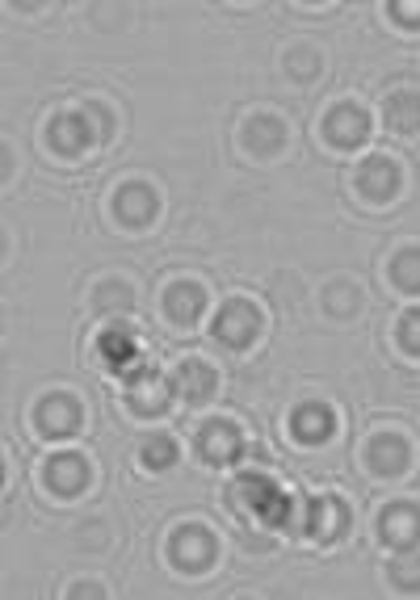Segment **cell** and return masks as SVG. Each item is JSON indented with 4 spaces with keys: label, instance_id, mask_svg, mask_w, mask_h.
<instances>
[{
    "label": "cell",
    "instance_id": "1",
    "mask_svg": "<svg viewBox=\"0 0 420 600\" xmlns=\"http://www.w3.org/2000/svg\"><path fill=\"white\" fill-rule=\"evenodd\" d=\"M231 499L252 513V517H261L265 525H277V529H294V513H298V504H294L273 478L265 475H240L235 478V487H231Z\"/></svg>",
    "mask_w": 420,
    "mask_h": 600
},
{
    "label": "cell",
    "instance_id": "2",
    "mask_svg": "<svg viewBox=\"0 0 420 600\" xmlns=\"http://www.w3.org/2000/svg\"><path fill=\"white\" fill-rule=\"evenodd\" d=\"M345 525V513H340V499H303L298 513H294V534H307L315 541H333Z\"/></svg>",
    "mask_w": 420,
    "mask_h": 600
},
{
    "label": "cell",
    "instance_id": "3",
    "mask_svg": "<svg viewBox=\"0 0 420 600\" xmlns=\"http://www.w3.org/2000/svg\"><path fill=\"white\" fill-rule=\"evenodd\" d=\"M97 352H102L105 366L114 373H123V378H135L139 370H147V361L139 357V349H135L130 328H105L102 340H97Z\"/></svg>",
    "mask_w": 420,
    "mask_h": 600
},
{
    "label": "cell",
    "instance_id": "4",
    "mask_svg": "<svg viewBox=\"0 0 420 600\" xmlns=\"http://www.w3.org/2000/svg\"><path fill=\"white\" fill-rule=\"evenodd\" d=\"M256 331H261V315L249 303H228L219 310V319H214V336L223 345H231V349H249L256 340Z\"/></svg>",
    "mask_w": 420,
    "mask_h": 600
},
{
    "label": "cell",
    "instance_id": "5",
    "mask_svg": "<svg viewBox=\"0 0 420 600\" xmlns=\"http://www.w3.org/2000/svg\"><path fill=\"white\" fill-rule=\"evenodd\" d=\"M324 135L333 139L336 147H361L370 139V114L361 105H336L333 114L324 118Z\"/></svg>",
    "mask_w": 420,
    "mask_h": 600
},
{
    "label": "cell",
    "instance_id": "6",
    "mask_svg": "<svg viewBox=\"0 0 420 600\" xmlns=\"http://www.w3.org/2000/svg\"><path fill=\"white\" fill-rule=\"evenodd\" d=\"M168 550H172V562H181L186 571H202L214 559V538L202 525H181L168 541Z\"/></svg>",
    "mask_w": 420,
    "mask_h": 600
},
{
    "label": "cell",
    "instance_id": "7",
    "mask_svg": "<svg viewBox=\"0 0 420 600\" xmlns=\"http://www.w3.org/2000/svg\"><path fill=\"white\" fill-rule=\"evenodd\" d=\"M408 462H412V450H408V441L399 433H378L370 445H366V466L382 478H396L408 471Z\"/></svg>",
    "mask_w": 420,
    "mask_h": 600
},
{
    "label": "cell",
    "instance_id": "8",
    "mask_svg": "<svg viewBox=\"0 0 420 600\" xmlns=\"http://www.w3.org/2000/svg\"><path fill=\"white\" fill-rule=\"evenodd\" d=\"M126 399H130V408H135L139 415H160L168 403H172V382L160 378V373H151V370H139L135 378H130Z\"/></svg>",
    "mask_w": 420,
    "mask_h": 600
},
{
    "label": "cell",
    "instance_id": "9",
    "mask_svg": "<svg viewBox=\"0 0 420 600\" xmlns=\"http://www.w3.org/2000/svg\"><path fill=\"white\" fill-rule=\"evenodd\" d=\"M198 450H202V457L214 462V466H231L235 457L244 454V436H240V429L228 424V420H214V424H207L202 436H198Z\"/></svg>",
    "mask_w": 420,
    "mask_h": 600
},
{
    "label": "cell",
    "instance_id": "10",
    "mask_svg": "<svg viewBox=\"0 0 420 600\" xmlns=\"http://www.w3.org/2000/svg\"><path fill=\"white\" fill-rule=\"evenodd\" d=\"M156 210H160V198H156V189L151 186H123L114 193V214L123 219L126 228H144L156 219Z\"/></svg>",
    "mask_w": 420,
    "mask_h": 600
},
{
    "label": "cell",
    "instance_id": "11",
    "mask_svg": "<svg viewBox=\"0 0 420 600\" xmlns=\"http://www.w3.org/2000/svg\"><path fill=\"white\" fill-rule=\"evenodd\" d=\"M46 139H51V147H55L60 156H81L88 144H97V139H93V130H88V123H84L81 109L51 118V126H46Z\"/></svg>",
    "mask_w": 420,
    "mask_h": 600
},
{
    "label": "cell",
    "instance_id": "12",
    "mask_svg": "<svg viewBox=\"0 0 420 600\" xmlns=\"http://www.w3.org/2000/svg\"><path fill=\"white\" fill-rule=\"evenodd\" d=\"M357 189H361V198H370V202H387V198L399 189L396 160H387V156H370L366 165L357 168Z\"/></svg>",
    "mask_w": 420,
    "mask_h": 600
},
{
    "label": "cell",
    "instance_id": "13",
    "mask_svg": "<svg viewBox=\"0 0 420 600\" xmlns=\"http://www.w3.org/2000/svg\"><path fill=\"white\" fill-rule=\"evenodd\" d=\"M39 429L46 436H67L81 429V403L72 394H46L39 403Z\"/></svg>",
    "mask_w": 420,
    "mask_h": 600
},
{
    "label": "cell",
    "instance_id": "14",
    "mask_svg": "<svg viewBox=\"0 0 420 600\" xmlns=\"http://www.w3.org/2000/svg\"><path fill=\"white\" fill-rule=\"evenodd\" d=\"M378 534L387 546H396V550H412L420 541V513L412 504H396V508H387L382 520H378Z\"/></svg>",
    "mask_w": 420,
    "mask_h": 600
},
{
    "label": "cell",
    "instance_id": "15",
    "mask_svg": "<svg viewBox=\"0 0 420 600\" xmlns=\"http://www.w3.org/2000/svg\"><path fill=\"white\" fill-rule=\"evenodd\" d=\"M168 382H172V394H181L186 403H202V399L214 394V370L207 361H181Z\"/></svg>",
    "mask_w": 420,
    "mask_h": 600
},
{
    "label": "cell",
    "instance_id": "16",
    "mask_svg": "<svg viewBox=\"0 0 420 600\" xmlns=\"http://www.w3.org/2000/svg\"><path fill=\"white\" fill-rule=\"evenodd\" d=\"M88 483V462L81 454H60L46 462V487L60 496H76Z\"/></svg>",
    "mask_w": 420,
    "mask_h": 600
},
{
    "label": "cell",
    "instance_id": "17",
    "mask_svg": "<svg viewBox=\"0 0 420 600\" xmlns=\"http://www.w3.org/2000/svg\"><path fill=\"white\" fill-rule=\"evenodd\" d=\"M244 147L252 156H277L286 147V123H277L270 114H256L244 123Z\"/></svg>",
    "mask_w": 420,
    "mask_h": 600
},
{
    "label": "cell",
    "instance_id": "18",
    "mask_svg": "<svg viewBox=\"0 0 420 600\" xmlns=\"http://www.w3.org/2000/svg\"><path fill=\"white\" fill-rule=\"evenodd\" d=\"M336 429L333 412L324 408V403H303L298 412H294V436L298 441H307V445H319V441H328Z\"/></svg>",
    "mask_w": 420,
    "mask_h": 600
},
{
    "label": "cell",
    "instance_id": "19",
    "mask_svg": "<svg viewBox=\"0 0 420 600\" xmlns=\"http://www.w3.org/2000/svg\"><path fill=\"white\" fill-rule=\"evenodd\" d=\"M165 307L177 324H193L202 315V307H207V294H202V286H193V282H177V286H168Z\"/></svg>",
    "mask_w": 420,
    "mask_h": 600
},
{
    "label": "cell",
    "instance_id": "20",
    "mask_svg": "<svg viewBox=\"0 0 420 600\" xmlns=\"http://www.w3.org/2000/svg\"><path fill=\"white\" fill-rule=\"evenodd\" d=\"M387 126L399 130V135H412L420 130V93H396V97H387Z\"/></svg>",
    "mask_w": 420,
    "mask_h": 600
},
{
    "label": "cell",
    "instance_id": "21",
    "mask_svg": "<svg viewBox=\"0 0 420 600\" xmlns=\"http://www.w3.org/2000/svg\"><path fill=\"white\" fill-rule=\"evenodd\" d=\"M391 277L399 291H420V249H403L391 261Z\"/></svg>",
    "mask_w": 420,
    "mask_h": 600
},
{
    "label": "cell",
    "instance_id": "22",
    "mask_svg": "<svg viewBox=\"0 0 420 600\" xmlns=\"http://www.w3.org/2000/svg\"><path fill=\"white\" fill-rule=\"evenodd\" d=\"M391 580H396V588H403V592H420V555L399 550V559L391 562Z\"/></svg>",
    "mask_w": 420,
    "mask_h": 600
},
{
    "label": "cell",
    "instance_id": "23",
    "mask_svg": "<svg viewBox=\"0 0 420 600\" xmlns=\"http://www.w3.org/2000/svg\"><path fill=\"white\" fill-rule=\"evenodd\" d=\"M144 462L151 466V471H165V466L177 462V445H172L168 436H151V441L144 445Z\"/></svg>",
    "mask_w": 420,
    "mask_h": 600
},
{
    "label": "cell",
    "instance_id": "24",
    "mask_svg": "<svg viewBox=\"0 0 420 600\" xmlns=\"http://www.w3.org/2000/svg\"><path fill=\"white\" fill-rule=\"evenodd\" d=\"M84 123H88V130H93V139L102 144V139H109V126H114V118H109V109L97 102H84Z\"/></svg>",
    "mask_w": 420,
    "mask_h": 600
},
{
    "label": "cell",
    "instance_id": "25",
    "mask_svg": "<svg viewBox=\"0 0 420 600\" xmlns=\"http://www.w3.org/2000/svg\"><path fill=\"white\" fill-rule=\"evenodd\" d=\"M399 345L412 352V357H420V307L399 319Z\"/></svg>",
    "mask_w": 420,
    "mask_h": 600
},
{
    "label": "cell",
    "instance_id": "26",
    "mask_svg": "<svg viewBox=\"0 0 420 600\" xmlns=\"http://www.w3.org/2000/svg\"><path fill=\"white\" fill-rule=\"evenodd\" d=\"M291 72L294 76H303V81H307V76H315V67H319V55H315V51H291Z\"/></svg>",
    "mask_w": 420,
    "mask_h": 600
},
{
    "label": "cell",
    "instance_id": "27",
    "mask_svg": "<svg viewBox=\"0 0 420 600\" xmlns=\"http://www.w3.org/2000/svg\"><path fill=\"white\" fill-rule=\"evenodd\" d=\"M391 13L399 21H420V4H391Z\"/></svg>",
    "mask_w": 420,
    "mask_h": 600
},
{
    "label": "cell",
    "instance_id": "28",
    "mask_svg": "<svg viewBox=\"0 0 420 600\" xmlns=\"http://www.w3.org/2000/svg\"><path fill=\"white\" fill-rule=\"evenodd\" d=\"M72 597H105V592L97 588V583H76V588H72Z\"/></svg>",
    "mask_w": 420,
    "mask_h": 600
}]
</instances>
